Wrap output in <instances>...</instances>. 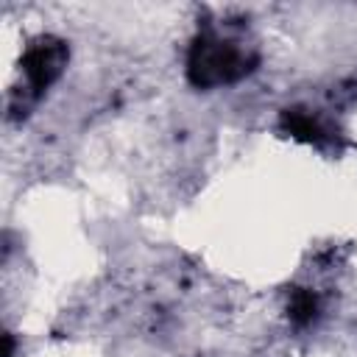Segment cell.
<instances>
[{
  "mask_svg": "<svg viewBox=\"0 0 357 357\" xmlns=\"http://www.w3.org/2000/svg\"><path fill=\"white\" fill-rule=\"evenodd\" d=\"M257 64V56L231 39H220L215 31H201L187 53V78L198 89H212L245 78Z\"/></svg>",
  "mask_w": 357,
  "mask_h": 357,
  "instance_id": "6da1fadb",
  "label": "cell"
},
{
  "mask_svg": "<svg viewBox=\"0 0 357 357\" xmlns=\"http://www.w3.org/2000/svg\"><path fill=\"white\" fill-rule=\"evenodd\" d=\"M67 45L56 36H39L36 42L28 45L22 53V75H25V89L36 98L42 95L67 67Z\"/></svg>",
  "mask_w": 357,
  "mask_h": 357,
  "instance_id": "7a4b0ae2",
  "label": "cell"
},
{
  "mask_svg": "<svg viewBox=\"0 0 357 357\" xmlns=\"http://www.w3.org/2000/svg\"><path fill=\"white\" fill-rule=\"evenodd\" d=\"M282 128L301 139V142H310V145H326L332 142V128L310 109L304 106H293V109H284L282 112Z\"/></svg>",
  "mask_w": 357,
  "mask_h": 357,
  "instance_id": "3957f363",
  "label": "cell"
},
{
  "mask_svg": "<svg viewBox=\"0 0 357 357\" xmlns=\"http://www.w3.org/2000/svg\"><path fill=\"white\" fill-rule=\"evenodd\" d=\"M321 312V301L310 287H293L287 298V318L293 326H310L315 324Z\"/></svg>",
  "mask_w": 357,
  "mask_h": 357,
  "instance_id": "277c9868",
  "label": "cell"
}]
</instances>
